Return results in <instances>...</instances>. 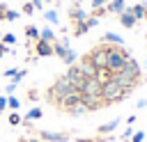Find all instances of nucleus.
<instances>
[{"label":"nucleus","instance_id":"1","mask_svg":"<svg viewBox=\"0 0 147 142\" xmlns=\"http://www.w3.org/2000/svg\"><path fill=\"white\" fill-rule=\"evenodd\" d=\"M110 78H113L119 87H124V89L131 94V92H133V87H136V85H140V64H138L133 57H129V62H126L117 73H113Z\"/></svg>","mask_w":147,"mask_h":142},{"label":"nucleus","instance_id":"2","mask_svg":"<svg viewBox=\"0 0 147 142\" xmlns=\"http://www.w3.org/2000/svg\"><path fill=\"white\" fill-rule=\"evenodd\" d=\"M108 46V44H106ZM129 50L124 48V46H108V55H106V71L113 76V73H117L126 62H129Z\"/></svg>","mask_w":147,"mask_h":142},{"label":"nucleus","instance_id":"3","mask_svg":"<svg viewBox=\"0 0 147 142\" xmlns=\"http://www.w3.org/2000/svg\"><path fill=\"white\" fill-rule=\"evenodd\" d=\"M129 96V92L124 87H119L113 78H106L101 82V98H103V105H113V103H119Z\"/></svg>","mask_w":147,"mask_h":142},{"label":"nucleus","instance_id":"4","mask_svg":"<svg viewBox=\"0 0 147 142\" xmlns=\"http://www.w3.org/2000/svg\"><path fill=\"white\" fill-rule=\"evenodd\" d=\"M71 92H76V89H74V85L69 82V78H67V76H60V78L46 89V98H48L53 105H57V103H60L64 96H69Z\"/></svg>","mask_w":147,"mask_h":142},{"label":"nucleus","instance_id":"5","mask_svg":"<svg viewBox=\"0 0 147 142\" xmlns=\"http://www.w3.org/2000/svg\"><path fill=\"white\" fill-rule=\"evenodd\" d=\"M106 55H108V46H106V44H99V46H94V48L87 53L90 62H92L99 71H106Z\"/></svg>","mask_w":147,"mask_h":142},{"label":"nucleus","instance_id":"6","mask_svg":"<svg viewBox=\"0 0 147 142\" xmlns=\"http://www.w3.org/2000/svg\"><path fill=\"white\" fill-rule=\"evenodd\" d=\"M64 76L69 78V82L74 85V89H76V92H80V89H83V85H85V80H87V78L83 76V71L78 69V64H71V66L67 69V73H64Z\"/></svg>","mask_w":147,"mask_h":142},{"label":"nucleus","instance_id":"7","mask_svg":"<svg viewBox=\"0 0 147 142\" xmlns=\"http://www.w3.org/2000/svg\"><path fill=\"white\" fill-rule=\"evenodd\" d=\"M80 103H83V94H80V92H71V94H69V96H64L55 108H57V110H64V112L69 115V112H71L76 105H80Z\"/></svg>","mask_w":147,"mask_h":142},{"label":"nucleus","instance_id":"8","mask_svg":"<svg viewBox=\"0 0 147 142\" xmlns=\"http://www.w3.org/2000/svg\"><path fill=\"white\" fill-rule=\"evenodd\" d=\"M101 82L103 80H99V78H87L83 89H80V94L83 96H101Z\"/></svg>","mask_w":147,"mask_h":142},{"label":"nucleus","instance_id":"9","mask_svg":"<svg viewBox=\"0 0 147 142\" xmlns=\"http://www.w3.org/2000/svg\"><path fill=\"white\" fill-rule=\"evenodd\" d=\"M76 64H78V69L83 71V76H85V78H99V69L90 62V57H87V55H83Z\"/></svg>","mask_w":147,"mask_h":142},{"label":"nucleus","instance_id":"10","mask_svg":"<svg viewBox=\"0 0 147 142\" xmlns=\"http://www.w3.org/2000/svg\"><path fill=\"white\" fill-rule=\"evenodd\" d=\"M39 137L44 142H67L69 133H62V131H39Z\"/></svg>","mask_w":147,"mask_h":142},{"label":"nucleus","instance_id":"11","mask_svg":"<svg viewBox=\"0 0 147 142\" xmlns=\"http://www.w3.org/2000/svg\"><path fill=\"white\" fill-rule=\"evenodd\" d=\"M34 53H37V57H51L53 55V44H48L44 39H37L34 41Z\"/></svg>","mask_w":147,"mask_h":142},{"label":"nucleus","instance_id":"12","mask_svg":"<svg viewBox=\"0 0 147 142\" xmlns=\"http://www.w3.org/2000/svg\"><path fill=\"white\" fill-rule=\"evenodd\" d=\"M83 105H85L90 112H92V110H99V108H106L101 96H83Z\"/></svg>","mask_w":147,"mask_h":142},{"label":"nucleus","instance_id":"13","mask_svg":"<svg viewBox=\"0 0 147 142\" xmlns=\"http://www.w3.org/2000/svg\"><path fill=\"white\" fill-rule=\"evenodd\" d=\"M101 44H108V46H124V39L117 34V32H106L101 37Z\"/></svg>","mask_w":147,"mask_h":142},{"label":"nucleus","instance_id":"14","mask_svg":"<svg viewBox=\"0 0 147 142\" xmlns=\"http://www.w3.org/2000/svg\"><path fill=\"white\" fill-rule=\"evenodd\" d=\"M129 11L136 16V21H147V5L145 2H138V5L129 7Z\"/></svg>","mask_w":147,"mask_h":142},{"label":"nucleus","instance_id":"15","mask_svg":"<svg viewBox=\"0 0 147 142\" xmlns=\"http://www.w3.org/2000/svg\"><path fill=\"white\" fill-rule=\"evenodd\" d=\"M69 18H71L74 23H78V21H85V18H87V11H85L80 5H74V7L69 9Z\"/></svg>","mask_w":147,"mask_h":142},{"label":"nucleus","instance_id":"16","mask_svg":"<svg viewBox=\"0 0 147 142\" xmlns=\"http://www.w3.org/2000/svg\"><path fill=\"white\" fill-rule=\"evenodd\" d=\"M117 16H119V23H122L124 27H129V30H131V27H136V23H138V21H136V16H133L129 9H124V11H122V14H117Z\"/></svg>","mask_w":147,"mask_h":142},{"label":"nucleus","instance_id":"17","mask_svg":"<svg viewBox=\"0 0 147 142\" xmlns=\"http://www.w3.org/2000/svg\"><path fill=\"white\" fill-rule=\"evenodd\" d=\"M124 9H126V2L124 0H113L110 5H106V11L108 14H122Z\"/></svg>","mask_w":147,"mask_h":142},{"label":"nucleus","instance_id":"18","mask_svg":"<svg viewBox=\"0 0 147 142\" xmlns=\"http://www.w3.org/2000/svg\"><path fill=\"white\" fill-rule=\"evenodd\" d=\"M117 126H119V119H113V121H108V124H101V126H99V135H110Z\"/></svg>","mask_w":147,"mask_h":142},{"label":"nucleus","instance_id":"19","mask_svg":"<svg viewBox=\"0 0 147 142\" xmlns=\"http://www.w3.org/2000/svg\"><path fill=\"white\" fill-rule=\"evenodd\" d=\"M44 18H46L48 23H53V25L60 23V14H57V9H44Z\"/></svg>","mask_w":147,"mask_h":142},{"label":"nucleus","instance_id":"20","mask_svg":"<svg viewBox=\"0 0 147 142\" xmlns=\"http://www.w3.org/2000/svg\"><path fill=\"white\" fill-rule=\"evenodd\" d=\"M62 62H64L67 66H71V64H76V62H78V53H76L74 48H69V50L64 53V57H62Z\"/></svg>","mask_w":147,"mask_h":142},{"label":"nucleus","instance_id":"21","mask_svg":"<svg viewBox=\"0 0 147 142\" xmlns=\"http://www.w3.org/2000/svg\"><path fill=\"white\" fill-rule=\"evenodd\" d=\"M87 30H90V27H87V23H85V21H78V23H74V37H83Z\"/></svg>","mask_w":147,"mask_h":142},{"label":"nucleus","instance_id":"22","mask_svg":"<svg viewBox=\"0 0 147 142\" xmlns=\"http://www.w3.org/2000/svg\"><path fill=\"white\" fill-rule=\"evenodd\" d=\"M39 39H44V41L53 44V41H55V32H53L51 27H44V30H39Z\"/></svg>","mask_w":147,"mask_h":142},{"label":"nucleus","instance_id":"23","mask_svg":"<svg viewBox=\"0 0 147 142\" xmlns=\"http://www.w3.org/2000/svg\"><path fill=\"white\" fill-rule=\"evenodd\" d=\"M25 37L32 39V41H37V39H39V30H37L34 25H28V27H25Z\"/></svg>","mask_w":147,"mask_h":142},{"label":"nucleus","instance_id":"24","mask_svg":"<svg viewBox=\"0 0 147 142\" xmlns=\"http://www.w3.org/2000/svg\"><path fill=\"white\" fill-rule=\"evenodd\" d=\"M44 112H41V108H32V110H28V115L23 117V119H30V121H34V119H39Z\"/></svg>","mask_w":147,"mask_h":142},{"label":"nucleus","instance_id":"25","mask_svg":"<svg viewBox=\"0 0 147 142\" xmlns=\"http://www.w3.org/2000/svg\"><path fill=\"white\" fill-rule=\"evenodd\" d=\"M7 105H9L11 110H18V108H21V101H18V98L11 94V96H7Z\"/></svg>","mask_w":147,"mask_h":142},{"label":"nucleus","instance_id":"26","mask_svg":"<svg viewBox=\"0 0 147 142\" xmlns=\"http://www.w3.org/2000/svg\"><path fill=\"white\" fill-rule=\"evenodd\" d=\"M85 112H90V110H87V108H85V105L80 103V105H76V108H74V110L69 112V115H71V117H80V115H85Z\"/></svg>","mask_w":147,"mask_h":142},{"label":"nucleus","instance_id":"27","mask_svg":"<svg viewBox=\"0 0 147 142\" xmlns=\"http://www.w3.org/2000/svg\"><path fill=\"white\" fill-rule=\"evenodd\" d=\"M21 121H23V117L18 112H9V124L11 126H21Z\"/></svg>","mask_w":147,"mask_h":142},{"label":"nucleus","instance_id":"28","mask_svg":"<svg viewBox=\"0 0 147 142\" xmlns=\"http://www.w3.org/2000/svg\"><path fill=\"white\" fill-rule=\"evenodd\" d=\"M21 11H23V14H28V16H30V14H34V5H32L30 0H25V2H23V7H21Z\"/></svg>","mask_w":147,"mask_h":142},{"label":"nucleus","instance_id":"29","mask_svg":"<svg viewBox=\"0 0 147 142\" xmlns=\"http://www.w3.org/2000/svg\"><path fill=\"white\" fill-rule=\"evenodd\" d=\"M2 44H5V46H14V44H16V37H14L11 32H7V34H2Z\"/></svg>","mask_w":147,"mask_h":142},{"label":"nucleus","instance_id":"30","mask_svg":"<svg viewBox=\"0 0 147 142\" xmlns=\"http://www.w3.org/2000/svg\"><path fill=\"white\" fill-rule=\"evenodd\" d=\"M18 16H21V14L14 11V9H7V11H5V21H16Z\"/></svg>","mask_w":147,"mask_h":142},{"label":"nucleus","instance_id":"31","mask_svg":"<svg viewBox=\"0 0 147 142\" xmlns=\"http://www.w3.org/2000/svg\"><path fill=\"white\" fill-rule=\"evenodd\" d=\"M85 23H87V27H96V25H99V16H94V14H92V16H87V18H85Z\"/></svg>","mask_w":147,"mask_h":142},{"label":"nucleus","instance_id":"32","mask_svg":"<svg viewBox=\"0 0 147 142\" xmlns=\"http://www.w3.org/2000/svg\"><path fill=\"white\" fill-rule=\"evenodd\" d=\"M25 76H28V71H25V69H18V73H16L14 78H11V82H16V85H18V82H21V80H23Z\"/></svg>","mask_w":147,"mask_h":142},{"label":"nucleus","instance_id":"33","mask_svg":"<svg viewBox=\"0 0 147 142\" xmlns=\"http://www.w3.org/2000/svg\"><path fill=\"white\" fill-rule=\"evenodd\" d=\"M131 142H145V131H136L131 135Z\"/></svg>","mask_w":147,"mask_h":142},{"label":"nucleus","instance_id":"34","mask_svg":"<svg viewBox=\"0 0 147 142\" xmlns=\"http://www.w3.org/2000/svg\"><path fill=\"white\" fill-rule=\"evenodd\" d=\"M16 87H18V85H16V82H11V80H9V82H7V87H5V92H7V96H11V94H14V92H16Z\"/></svg>","mask_w":147,"mask_h":142},{"label":"nucleus","instance_id":"35","mask_svg":"<svg viewBox=\"0 0 147 142\" xmlns=\"http://www.w3.org/2000/svg\"><path fill=\"white\" fill-rule=\"evenodd\" d=\"M16 73H18V69H14V66H11V69H5V73H2V76H5V78H9V80H11V78H14V76H16Z\"/></svg>","mask_w":147,"mask_h":142},{"label":"nucleus","instance_id":"36","mask_svg":"<svg viewBox=\"0 0 147 142\" xmlns=\"http://www.w3.org/2000/svg\"><path fill=\"white\" fill-rule=\"evenodd\" d=\"M131 135H133V128H131V126L122 131V140H131Z\"/></svg>","mask_w":147,"mask_h":142},{"label":"nucleus","instance_id":"37","mask_svg":"<svg viewBox=\"0 0 147 142\" xmlns=\"http://www.w3.org/2000/svg\"><path fill=\"white\" fill-rule=\"evenodd\" d=\"M101 7H106V0H92V11L94 9H101Z\"/></svg>","mask_w":147,"mask_h":142},{"label":"nucleus","instance_id":"38","mask_svg":"<svg viewBox=\"0 0 147 142\" xmlns=\"http://www.w3.org/2000/svg\"><path fill=\"white\" fill-rule=\"evenodd\" d=\"M28 98H30V101H37V98H39V92H37V89H30V92H28Z\"/></svg>","mask_w":147,"mask_h":142},{"label":"nucleus","instance_id":"39","mask_svg":"<svg viewBox=\"0 0 147 142\" xmlns=\"http://www.w3.org/2000/svg\"><path fill=\"white\" fill-rule=\"evenodd\" d=\"M7 108V96H0V112H5Z\"/></svg>","mask_w":147,"mask_h":142},{"label":"nucleus","instance_id":"40","mask_svg":"<svg viewBox=\"0 0 147 142\" xmlns=\"http://www.w3.org/2000/svg\"><path fill=\"white\" fill-rule=\"evenodd\" d=\"M7 53H11V50H9V46H5V44H0V57H2V55H7Z\"/></svg>","mask_w":147,"mask_h":142},{"label":"nucleus","instance_id":"41","mask_svg":"<svg viewBox=\"0 0 147 142\" xmlns=\"http://www.w3.org/2000/svg\"><path fill=\"white\" fill-rule=\"evenodd\" d=\"M5 11H7V5L0 2V21H5Z\"/></svg>","mask_w":147,"mask_h":142},{"label":"nucleus","instance_id":"42","mask_svg":"<svg viewBox=\"0 0 147 142\" xmlns=\"http://www.w3.org/2000/svg\"><path fill=\"white\" fill-rule=\"evenodd\" d=\"M142 108H147V98H142V101H138V110H142Z\"/></svg>","mask_w":147,"mask_h":142},{"label":"nucleus","instance_id":"43","mask_svg":"<svg viewBox=\"0 0 147 142\" xmlns=\"http://www.w3.org/2000/svg\"><path fill=\"white\" fill-rule=\"evenodd\" d=\"M136 119H138V117H136V115H131V117H129V119H126V124H129V126H131V124H136Z\"/></svg>","mask_w":147,"mask_h":142},{"label":"nucleus","instance_id":"44","mask_svg":"<svg viewBox=\"0 0 147 142\" xmlns=\"http://www.w3.org/2000/svg\"><path fill=\"white\" fill-rule=\"evenodd\" d=\"M78 142H96V137H80Z\"/></svg>","mask_w":147,"mask_h":142},{"label":"nucleus","instance_id":"45","mask_svg":"<svg viewBox=\"0 0 147 142\" xmlns=\"http://www.w3.org/2000/svg\"><path fill=\"white\" fill-rule=\"evenodd\" d=\"M28 142H44L41 137H28Z\"/></svg>","mask_w":147,"mask_h":142},{"label":"nucleus","instance_id":"46","mask_svg":"<svg viewBox=\"0 0 147 142\" xmlns=\"http://www.w3.org/2000/svg\"><path fill=\"white\" fill-rule=\"evenodd\" d=\"M74 2H76V5H80V2H83V0H74Z\"/></svg>","mask_w":147,"mask_h":142},{"label":"nucleus","instance_id":"47","mask_svg":"<svg viewBox=\"0 0 147 142\" xmlns=\"http://www.w3.org/2000/svg\"><path fill=\"white\" fill-rule=\"evenodd\" d=\"M145 66H147V62H145Z\"/></svg>","mask_w":147,"mask_h":142},{"label":"nucleus","instance_id":"48","mask_svg":"<svg viewBox=\"0 0 147 142\" xmlns=\"http://www.w3.org/2000/svg\"><path fill=\"white\" fill-rule=\"evenodd\" d=\"M145 37H147V34H145Z\"/></svg>","mask_w":147,"mask_h":142}]
</instances>
